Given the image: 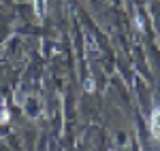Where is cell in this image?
Returning a JSON list of instances; mask_svg holds the SVG:
<instances>
[{
	"instance_id": "obj_1",
	"label": "cell",
	"mask_w": 160,
	"mask_h": 151,
	"mask_svg": "<svg viewBox=\"0 0 160 151\" xmlns=\"http://www.w3.org/2000/svg\"><path fill=\"white\" fill-rule=\"evenodd\" d=\"M149 126H152V134H154V136L160 140V106H156V109H154Z\"/></svg>"
},
{
	"instance_id": "obj_2",
	"label": "cell",
	"mask_w": 160,
	"mask_h": 151,
	"mask_svg": "<svg viewBox=\"0 0 160 151\" xmlns=\"http://www.w3.org/2000/svg\"><path fill=\"white\" fill-rule=\"evenodd\" d=\"M34 13H37V17H45V13H47V0H34Z\"/></svg>"
},
{
	"instance_id": "obj_4",
	"label": "cell",
	"mask_w": 160,
	"mask_h": 151,
	"mask_svg": "<svg viewBox=\"0 0 160 151\" xmlns=\"http://www.w3.org/2000/svg\"><path fill=\"white\" fill-rule=\"evenodd\" d=\"M135 24H137V30H143V17L137 13V17H135Z\"/></svg>"
},
{
	"instance_id": "obj_3",
	"label": "cell",
	"mask_w": 160,
	"mask_h": 151,
	"mask_svg": "<svg viewBox=\"0 0 160 151\" xmlns=\"http://www.w3.org/2000/svg\"><path fill=\"white\" fill-rule=\"evenodd\" d=\"M9 117H11L9 111H7L4 106H0V124H7V121H9Z\"/></svg>"
},
{
	"instance_id": "obj_5",
	"label": "cell",
	"mask_w": 160,
	"mask_h": 151,
	"mask_svg": "<svg viewBox=\"0 0 160 151\" xmlns=\"http://www.w3.org/2000/svg\"><path fill=\"white\" fill-rule=\"evenodd\" d=\"M83 89H86V92H94V81H92V79H88V81H86V87H83Z\"/></svg>"
}]
</instances>
